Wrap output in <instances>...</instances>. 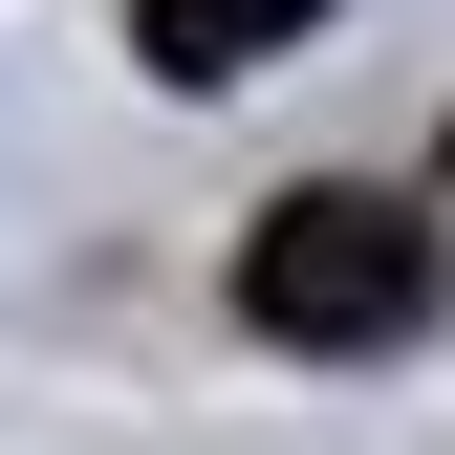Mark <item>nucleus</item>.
<instances>
[{
    "label": "nucleus",
    "mask_w": 455,
    "mask_h": 455,
    "mask_svg": "<svg viewBox=\"0 0 455 455\" xmlns=\"http://www.w3.org/2000/svg\"><path fill=\"white\" fill-rule=\"evenodd\" d=\"M239 325H260V347H412V325H434V217L304 174V196L239 239Z\"/></svg>",
    "instance_id": "1"
},
{
    "label": "nucleus",
    "mask_w": 455,
    "mask_h": 455,
    "mask_svg": "<svg viewBox=\"0 0 455 455\" xmlns=\"http://www.w3.org/2000/svg\"><path fill=\"white\" fill-rule=\"evenodd\" d=\"M325 0H131V44H152V87H239V66H282Z\"/></svg>",
    "instance_id": "2"
}]
</instances>
